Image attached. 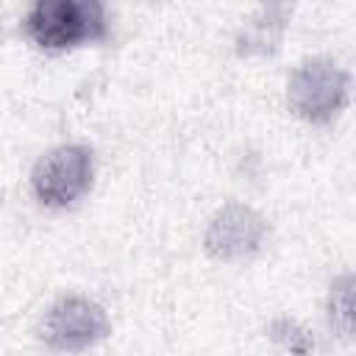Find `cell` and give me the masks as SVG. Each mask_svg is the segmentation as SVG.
Instances as JSON below:
<instances>
[{
    "label": "cell",
    "mask_w": 356,
    "mask_h": 356,
    "mask_svg": "<svg viewBox=\"0 0 356 356\" xmlns=\"http://www.w3.org/2000/svg\"><path fill=\"white\" fill-rule=\"evenodd\" d=\"M22 28L39 50L64 53L106 42L108 14L103 0H31Z\"/></svg>",
    "instance_id": "obj_1"
},
{
    "label": "cell",
    "mask_w": 356,
    "mask_h": 356,
    "mask_svg": "<svg viewBox=\"0 0 356 356\" xmlns=\"http://www.w3.org/2000/svg\"><path fill=\"white\" fill-rule=\"evenodd\" d=\"M350 75L334 58H306L300 61L286 81V103L295 117L325 125L348 106Z\"/></svg>",
    "instance_id": "obj_2"
},
{
    "label": "cell",
    "mask_w": 356,
    "mask_h": 356,
    "mask_svg": "<svg viewBox=\"0 0 356 356\" xmlns=\"http://www.w3.org/2000/svg\"><path fill=\"white\" fill-rule=\"evenodd\" d=\"M95 178V156L86 145H56L39 156L31 172L33 195L47 209H67L78 203Z\"/></svg>",
    "instance_id": "obj_3"
},
{
    "label": "cell",
    "mask_w": 356,
    "mask_h": 356,
    "mask_svg": "<svg viewBox=\"0 0 356 356\" xmlns=\"http://www.w3.org/2000/svg\"><path fill=\"white\" fill-rule=\"evenodd\" d=\"M108 331H111V323L100 303L81 295H70L50 306V312L42 320L39 337L53 350L78 353L103 342Z\"/></svg>",
    "instance_id": "obj_4"
},
{
    "label": "cell",
    "mask_w": 356,
    "mask_h": 356,
    "mask_svg": "<svg viewBox=\"0 0 356 356\" xmlns=\"http://www.w3.org/2000/svg\"><path fill=\"white\" fill-rule=\"evenodd\" d=\"M267 234V220L253 206L228 200L209 220L203 248L217 261H245L264 248Z\"/></svg>",
    "instance_id": "obj_5"
},
{
    "label": "cell",
    "mask_w": 356,
    "mask_h": 356,
    "mask_svg": "<svg viewBox=\"0 0 356 356\" xmlns=\"http://www.w3.org/2000/svg\"><path fill=\"white\" fill-rule=\"evenodd\" d=\"M298 0H259L253 17L242 25L236 36V56H273L284 39Z\"/></svg>",
    "instance_id": "obj_6"
},
{
    "label": "cell",
    "mask_w": 356,
    "mask_h": 356,
    "mask_svg": "<svg viewBox=\"0 0 356 356\" xmlns=\"http://www.w3.org/2000/svg\"><path fill=\"white\" fill-rule=\"evenodd\" d=\"M328 320L331 328L342 337H353V273H342L328 292Z\"/></svg>",
    "instance_id": "obj_7"
},
{
    "label": "cell",
    "mask_w": 356,
    "mask_h": 356,
    "mask_svg": "<svg viewBox=\"0 0 356 356\" xmlns=\"http://www.w3.org/2000/svg\"><path fill=\"white\" fill-rule=\"evenodd\" d=\"M270 337H273L281 348L295 350V353H309V350H314L312 334H309L303 325H298L295 320H289V317L275 320V323L270 325Z\"/></svg>",
    "instance_id": "obj_8"
},
{
    "label": "cell",
    "mask_w": 356,
    "mask_h": 356,
    "mask_svg": "<svg viewBox=\"0 0 356 356\" xmlns=\"http://www.w3.org/2000/svg\"><path fill=\"white\" fill-rule=\"evenodd\" d=\"M0 197H3V189H0Z\"/></svg>",
    "instance_id": "obj_9"
}]
</instances>
